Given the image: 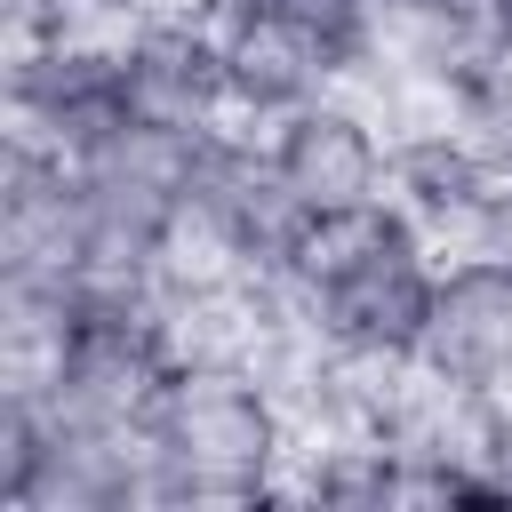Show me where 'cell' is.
<instances>
[{
  "label": "cell",
  "instance_id": "10",
  "mask_svg": "<svg viewBox=\"0 0 512 512\" xmlns=\"http://www.w3.org/2000/svg\"><path fill=\"white\" fill-rule=\"evenodd\" d=\"M240 8H264V16H280V24H296V32H312V40L336 48L344 72H352V40H360V8H368V0H240Z\"/></svg>",
  "mask_w": 512,
  "mask_h": 512
},
{
  "label": "cell",
  "instance_id": "11",
  "mask_svg": "<svg viewBox=\"0 0 512 512\" xmlns=\"http://www.w3.org/2000/svg\"><path fill=\"white\" fill-rule=\"evenodd\" d=\"M232 0H112V16L128 24V32H144V24H216Z\"/></svg>",
  "mask_w": 512,
  "mask_h": 512
},
{
  "label": "cell",
  "instance_id": "1",
  "mask_svg": "<svg viewBox=\"0 0 512 512\" xmlns=\"http://www.w3.org/2000/svg\"><path fill=\"white\" fill-rule=\"evenodd\" d=\"M144 440L168 480V512L288 504L296 416L256 368H168Z\"/></svg>",
  "mask_w": 512,
  "mask_h": 512
},
{
  "label": "cell",
  "instance_id": "9",
  "mask_svg": "<svg viewBox=\"0 0 512 512\" xmlns=\"http://www.w3.org/2000/svg\"><path fill=\"white\" fill-rule=\"evenodd\" d=\"M496 176H504V168H496L456 120H440V128H408V136L392 144V200H400L440 248L464 232V216L488 200Z\"/></svg>",
  "mask_w": 512,
  "mask_h": 512
},
{
  "label": "cell",
  "instance_id": "12",
  "mask_svg": "<svg viewBox=\"0 0 512 512\" xmlns=\"http://www.w3.org/2000/svg\"><path fill=\"white\" fill-rule=\"evenodd\" d=\"M480 152H488V160H496V168H504V176H512V120H504V128H496V136H488V144H480Z\"/></svg>",
  "mask_w": 512,
  "mask_h": 512
},
{
  "label": "cell",
  "instance_id": "2",
  "mask_svg": "<svg viewBox=\"0 0 512 512\" xmlns=\"http://www.w3.org/2000/svg\"><path fill=\"white\" fill-rule=\"evenodd\" d=\"M288 280H296L312 328L328 336V352L408 360L424 304H432V280H440V240L400 200H384L352 224H320Z\"/></svg>",
  "mask_w": 512,
  "mask_h": 512
},
{
  "label": "cell",
  "instance_id": "6",
  "mask_svg": "<svg viewBox=\"0 0 512 512\" xmlns=\"http://www.w3.org/2000/svg\"><path fill=\"white\" fill-rule=\"evenodd\" d=\"M408 360L464 392L504 400L512 392V256H440Z\"/></svg>",
  "mask_w": 512,
  "mask_h": 512
},
{
  "label": "cell",
  "instance_id": "13",
  "mask_svg": "<svg viewBox=\"0 0 512 512\" xmlns=\"http://www.w3.org/2000/svg\"><path fill=\"white\" fill-rule=\"evenodd\" d=\"M496 16H504V32H512V0H496Z\"/></svg>",
  "mask_w": 512,
  "mask_h": 512
},
{
  "label": "cell",
  "instance_id": "3",
  "mask_svg": "<svg viewBox=\"0 0 512 512\" xmlns=\"http://www.w3.org/2000/svg\"><path fill=\"white\" fill-rule=\"evenodd\" d=\"M264 144H272L288 200L312 224H352L392 200V144L400 136L384 128V112L360 88H328V96L296 104L288 120L264 128Z\"/></svg>",
  "mask_w": 512,
  "mask_h": 512
},
{
  "label": "cell",
  "instance_id": "5",
  "mask_svg": "<svg viewBox=\"0 0 512 512\" xmlns=\"http://www.w3.org/2000/svg\"><path fill=\"white\" fill-rule=\"evenodd\" d=\"M88 272V192L64 152L0 144V280L80 288Z\"/></svg>",
  "mask_w": 512,
  "mask_h": 512
},
{
  "label": "cell",
  "instance_id": "8",
  "mask_svg": "<svg viewBox=\"0 0 512 512\" xmlns=\"http://www.w3.org/2000/svg\"><path fill=\"white\" fill-rule=\"evenodd\" d=\"M216 48H224L232 120H248V128H272L296 104L344 88V56L336 48H320L312 32H296V24L264 16V8H240V0L216 16Z\"/></svg>",
  "mask_w": 512,
  "mask_h": 512
},
{
  "label": "cell",
  "instance_id": "4",
  "mask_svg": "<svg viewBox=\"0 0 512 512\" xmlns=\"http://www.w3.org/2000/svg\"><path fill=\"white\" fill-rule=\"evenodd\" d=\"M112 48H96V40H8V136L80 160L112 120H128L120 80H112Z\"/></svg>",
  "mask_w": 512,
  "mask_h": 512
},
{
  "label": "cell",
  "instance_id": "7",
  "mask_svg": "<svg viewBox=\"0 0 512 512\" xmlns=\"http://www.w3.org/2000/svg\"><path fill=\"white\" fill-rule=\"evenodd\" d=\"M112 80H120V112L128 120H152V128H176V136H208V128L232 120L216 24H144V32H120Z\"/></svg>",
  "mask_w": 512,
  "mask_h": 512
}]
</instances>
